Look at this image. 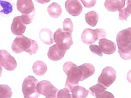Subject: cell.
Here are the masks:
<instances>
[{
  "mask_svg": "<svg viewBox=\"0 0 131 98\" xmlns=\"http://www.w3.org/2000/svg\"><path fill=\"white\" fill-rule=\"evenodd\" d=\"M36 2H37L38 3L42 4H44L46 3L49 2H50V0H35Z\"/></svg>",
  "mask_w": 131,
  "mask_h": 98,
  "instance_id": "30",
  "label": "cell"
},
{
  "mask_svg": "<svg viewBox=\"0 0 131 98\" xmlns=\"http://www.w3.org/2000/svg\"><path fill=\"white\" fill-rule=\"evenodd\" d=\"M40 38L41 41L46 44L50 45L54 43L53 33L50 29H41L40 32Z\"/></svg>",
  "mask_w": 131,
  "mask_h": 98,
  "instance_id": "18",
  "label": "cell"
},
{
  "mask_svg": "<svg viewBox=\"0 0 131 98\" xmlns=\"http://www.w3.org/2000/svg\"><path fill=\"white\" fill-rule=\"evenodd\" d=\"M12 92L11 88L6 84L0 85V98H11Z\"/></svg>",
  "mask_w": 131,
  "mask_h": 98,
  "instance_id": "25",
  "label": "cell"
},
{
  "mask_svg": "<svg viewBox=\"0 0 131 98\" xmlns=\"http://www.w3.org/2000/svg\"><path fill=\"white\" fill-rule=\"evenodd\" d=\"M69 92H70L69 90L65 88L64 89L58 91L57 98H72V94H70Z\"/></svg>",
  "mask_w": 131,
  "mask_h": 98,
  "instance_id": "27",
  "label": "cell"
},
{
  "mask_svg": "<svg viewBox=\"0 0 131 98\" xmlns=\"http://www.w3.org/2000/svg\"><path fill=\"white\" fill-rule=\"evenodd\" d=\"M37 90L40 94L43 95L46 98H57L58 89L47 81H42L37 84Z\"/></svg>",
  "mask_w": 131,
  "mask_h": 98,
  "instance_id": "8",
  "label": "cell"
},
{
  "mask_svg": "<svg viewBox=\"0 0 131 98\" xmlns=\"http://www.w3.org/2000/svg\"><path fill=\"white\" fill-rule=\"evenodd\" d=\"M116 78L115 70L111 67H107L102 70V73L98 78V82L105 87H109L114 82Z\"/></svg>",
  "mask_w": 131,
  "mask_h": 98,
  "instance_id": "9",
  "label": "cell"
},
{
  "mask_svg": "<svg viewBox=\"0 0 131 98\" xmlns=\"http://www.w3.org/2000/svg\"><path fill=\"white\" fill-rule=\"evenodd\" d=\"M126 0H106L104 6L109 11L115 12L125 8Z\"/></svg>",
  "mask_w": 131,
  "mask_h": 98,
  "instance_id": "16",
  "label": "cell"
},
{
  "mask_svg": "<svg viewBox=\"0 0 131 98\" xmlns=\"http://www.w3.org/2000/svg\"><path fill=\"white\" fill-rule=\"evenodd\" d=\"M26 28V24L23 21L21 16H18L15 17L13 20L11 30L15 35H20L24 33Z\"/></svg>",
  "mask_w": 131,
  "mask_h": 98,
  "instance_id": "13",
  "label": "cell"
},
{
  "mask_svg": "<svg viewBox=\"0 0 131 98\" xmlns=\"http://www.w3.org/2000/svg\"><path fill=\"white\" fill-rule=\"evenodd\" d=\"M116 41L121 57L125 60L131 58V28L121 31L117 34Z\"/></svg>",
  "mask_w": 131,
  "mask_h": 98,
  "instance_id": "1",
  "label": "cell"
},
{
  "mask_svg": "<svg viewBox=\"0 0 131 98\" xmlns=\"http://www.w3.org/2000/svg\"><path fill=\"white\" fill-rule=\"evenodd\" d=\"M90 51L93 54H96L98 55L100 57L103 56V54L101 51V50L99 48V47L96 45H91L90 46Z\"/></svg>",
  "mask_w": 131,
  "mask_h": 98,
  "instance_id": "28",
  "label": "cell"
},
{
  "mask_svg": "<svg viewBox=\"0 0 131 98\" xmlns=\"http://www.w3.org/2000/svg\"><path fill=\"white\" fill-rule=\"evenodd\" d=\"M53 38L54 42L61 50L67 51L73 44L72 34L61 29H58L54 32Z\"/></svg>",
  "mask_w": 131,
  "mask_h": 98,
  "instance_id": "5",
  "label": "cell"
},
{
  "mask_svg": "<svg viewBox=\"0 0 131 98\" xmlns=\"http://www.w3.org/2000/svg\"><path fill=\"white\" fill-rule=\"evenodd\" d=\"M106 37V33L104 29H86L82 32L81 39L84 43L89 45L96 42L101 38Z\"/></svg>",
  "mask_w": 131,
  "mask_h": 98,
  "instance_id": "7",
  "label": "cell"
},
{
  "mask_svg": "<svg viewBox=\"0 0 131 98\" xmlns=\"http://www.w3.org/2000/svg\"><path fill=\"white\" fill-rule=\"evenodd\" d=\"M63 69L67 76L65 88L71 92L74 87L79 85V81H82V72L79 66L70 61L64 64Z\"/></svg>",
  "mask_w": 131,
  "mask_h": 98,
  "instance_id": "3",
  "label": "cell"
},
{
  "mask_svg": "<svg viewBox=\"0 0 131 98\" xmlns=\"http://www.w3.org/2000/svg\"><path fill=\"white\" fill-rule=\"evenodd\" d=\"M38 80L32 76L25 78L22 86V91L25 98H37L40 96L37 90Z\"/></svg>",
  "mask_w": 131,
  "mask_h": 98,
  "instance_id": "6",
  "label": "cell"
},
{
  "mask_svg": "<svg viewBox=\"0 0 131 98\" xmlns=\"http://www.w3.org/2000/svg\"><path fill=\"white\" fill-rule=\"evenodd\" d=\"M82 74V81L94 74L95 68L90 63H85L79 66Z\"/></svg>",
  "mask_w": 131,
  "mask_h": 98,
  "instance_id": "19",
  "label": "cell"
},
{
  "mask_svg": "<svg viewBox=\"0 0 131 98\" xmlns=\"http://www.w3.org/2000/svg\"><path fill=\"white\" fill-rule=\"evenodd\" d=\"M73 24L70 18L65 19L63 22V30L72 34L73 32Z\"/></svg>",
  "mask_w": 131,
  "mask_h": 98,
  "instance_id": "26",
  "label": "cell"
},
{
  "mask_svg": "<svg viewBox=\"0 0 131 98\" xmlns=\"http://www.w3.org/2000/svg\"><path fill=\"white\" fill-rule=\"evenodd\" d=\"M70 92L74 98H85L88 95L89 91L84 87L76 85L72 88Z\"/></svg>",
  "mask_w": 131,
  "mask_h": 98,
  "instance_id": "20",
  "label": "cell"
},
{
  "mask_svg": "<svg viewBox=\"0 0 131 98\" xmlns=\"http://www.w3.org/2000/svg\"><path fill=\"white\" fill-rule=\"evenodd\" d=\"M11 0H0V17H5L12 12L13 5Z\"/></svg>",
  "mask_w": 131,
  "mask_h": 98,
  "instance_id": "17",
  "label": "cell"
},
{
  "mask_svg": "<svg viewBox=\"0 0 131 98\" xmlns=\"http://www.w3.org/2000/svg\"><path fill=\"white\" fill-rule=\"evenodd\" d=\"M127 8H124L118 10L119 20H127L131 13V0H127Z\"/></svg>",
  "mask_w": 131,
  "mask_h": 98,
  "instance_id": "24",
  "label": "cell"
},
{
  "mask_svg": "<svg viewBox=\"0 0 131 98\" xmlns=\"http://www.w3.org/2000/svg\"><path fill=\"white\" fill-rule=\"evenodd\" d=\"M66 51L60 49L56 44L49 48L47 56L50 60L58 61L64 57Z\"/></svg>",
  "mask_w": 131,
  "mask_h": 98,
  "instance_id": "15",
  "label": "cell"
},
{
  "mask_svg": "<svg viewBox=\"0 0 131 98\" xmlns=\"http://www.w3.org/2000/svg\"><path fill=\"white\" fill-rule=\"evenodd\" d=\"M17 8L18 11L22 13L21 19L26 24H29L34 19L35 10L32 0H18Z\"/></svg>",
  "mask_w": 131,
  "mask_h": 98,
  "instance_id": "4",
  "label": "cell"
},
{
  "mask_svg": "<svg viewBox=\"0 0 131 98\" xmlns=\"http://www.w3.org/2000/svg\"><path fill=\"white\" fill-rule=\"evenodd\" d=\"M0 65L7 70L12 71L17 67V62L7 51L0 50Z\"/></svg>",
  "mask_w": 131,
  "mask_h": 98,
  "instance_id": "10",
  "label": "cell"
},
{
  "mask_svg": "<svg viewBox=\"0 0 131 98\" xmlns=\"http://www.w3.org/2000/svg\"><path fill=\"white\" fill-rule=\"evenodd\" d=\"M38 48L37 42L23 35H18L12 45V51L15 54H20L25 51L32 55L36 54Z\"/></svg>",
  "mask_w": 131,
  "mask_h": 98,
  "instance_id": "2",
  "label": "cell"
},
{
  "mask_svg": "<svg viewBox=\"0 0 131 98\" xmlns=\"http://www.w3.org/2000/svg\"><path fill=\"white\" fill-rule=\"evenodd\" d=\"M65 6L67 12L73 16H79L82 12V5L78 0H67Z\"/></svg>",
  "mask_w": 131,
  "mask_h": 98,
  "instance_id": "12",
  "label": "cell"
},
{
  "mask_svg": "<svg viewBox=\"0 0 131 98\" xmlns=\"http://www.w3.org/2000/svg\"><path fill=\"white\" fill-rule=\"evenodd\" d=\"M32 70L36 75L42 76L47 71V66L43 61H37L34 63L32 66Z\"/></svg>",
  "mask_w": 131,
  "mask_h": 98,
  "instance_id": "21",
  "label": "cell"
},
{
  "mask_svg": "<svg viewBox=\"0 0 131 98\" xmlns=\"http://www.w3.org/2000/svg\"><path fill=\"white\" fill-rule=\"evenodd\" d=\"M107 88L102 84L98 83L97 84L90 88V93L96 98H114L112 94L106 91Z\"/></svg>",
  "mask_w": 131,
  "mask_h": 98,
  "instance_id": "11",
  "label": "cell"
},
{
  "mask_svg": "<svg viewBox=\"0 0 131 98\" xmlns=\"http://www.w3.org/2000/svg\"><path fill=\"white\" fill-rule=\"evenodd\" d=\"M47 12L51 17L58 18L61 16L62 13L61 6L58 3H52L47 8Z\"/></svg>",
  "mask_w": 131,
  "mask_h": 98,
  "instance_id": "22",
  "label": "cell"
},
{
  "mask_svg": "<svg viewBox=\"0 0 131 98\" xmlns=\"http://www.w3.org/2000/svg\"><path fill=\"white\" fill-rule=\"evenodd\" d=\"M99 47L102 53L109 55L114 54L116 50V44L106 38L99 40Z\"/></svg>",
  "mask_w": 131,
  "mask_h": 98,
  "instance_id": "14",
  "label": "cell"
},
{
  "mask_svg": "<svg viewBox=\"0 0 131 98\" xmlns=\"http://www.w3.org/2000/svg\"><path fill=\"white\" fill-rule=\"evenodd\" d=\"M86 22L91 27L96 26L99 20V15L94 11H91L85 14Z\"/></svg>",
  "mask_w": 131,
  "mask_h": 98,
  "instance_id": "23",
  "label": "cell"
},
{
  "mask_svg": "<svg viewBox=\"0 0 131 98\" xmlns=\"http://www.w3.org/2000/svg\"><path fill=\"white\" fill-rule=\"evenodd\" d=\"M81 2L85 8H91L96 5V0H81Z\"/></svg>",
  "mask_w": 131,
  "mask_h": 98,
  "instance_id": "29",
  "label": "cell"
},
{
  "mask_svg": "<svg viewBox=\"0 0 131 98\" xmlns=\"http://www.w3.org/2000/svg\"><path fill=\"white\" fill-rule=\"evenodd\" d=\"M2 68L1 65H0V77L2 76Z\"/></svg>",
  "mask_w": 131,
  "mask_h": 98,
  "instance_id": "31",
  "label": "cell"
}]
</instances>
